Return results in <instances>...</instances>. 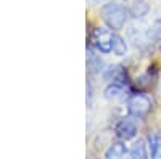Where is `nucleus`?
I'll return each mask as SVG.
<instances>
[{
  "label": "nucleus",
  "instance_id": "423d86ee",
  "mask_svg": "<svg viewBox=\"0 0 161 159\" xmlns=\"http://www.w3.org/2000/svg\"><path fill=\"white\" fill-rule=\"evenodd\" d=\"M123 97H124V87L118 82H113L105 88V98L106 100L116 101V100H121Z\"/></svg>",
  "mask_w": 161,
  "mask_h": 159
},
{
  "label": "nucleus",
  "instance_id": "ddd939ff",
  "mask_svg": "<svg viewBox=\"0 0 161 159\" xmlns=\"http://www.w3.org/2000/svg\"><path fill=\"white\" fill-rule=\"evenodd\" d=\"M155 157H161V148L158 150V153H156V156H155Z\"/></svg>",
  "mask_w": 161,
  "mask_h": 159
},
{
  "label": "nucleus",
  "instance_id": "39448f33",
  "mask_svg": "<svg viewBox=\"0 0 161 159\" xmlns=\"http://www.w3.org/2000/svg\"><path fill=\"white\" fill-rule=\"evenodd\" d=\"M116 134L119 138L123 140H130L136 137L137 134V127L134 124L130 119H123V121H119L118 125H116Z\"/></svg>",
  "mask_w": 161,
  "mask_h": 159
},
{
  "label": "nucleus",
  "instance_id": "f03ea898",
  "mask_svg": "<svg viewBox=\"0 0 161 159\" xmlns=\"http://www.w3.org/2000/svg\"><path fill=\"white\" fill-rule=\"evenodd\" d=\"M152 109V100L145 93H136L127 100V111L134 117H145Z\"/></svg>",
  "mask_w": 161,
  "mask_h": 159
},
{
  "label": "nucleus",
  "instance_id": "9b49d317",
  "mask_svg": "<svg viewBox=\"0 0 161 159\" xmlns=\"http://www.w3.org/2000/svg\"><path fill=\"white\" fill-rule=\"evenodd\" d=\"M129 154H130L132 157H142V159L148 156V153H147V145H145V140H139V141H137V143L130 148Z\"/></svg>",
  "mask_w": 161,
  "mask_h": 159
},
{
  "label": "nucleus",
  "instance_id": "f8f14e48",
  "mask_svg": "<svg viewBox=\"0 0 161 159\" xmlns=\"http://www.w3.org/2000/svg\"><path fill=\"white\" fill-rule=\"evenodd\" d=\"M148 143H150V153L155 157L156 153H158V150L161 148V138H159V135L155 134V132H152V134L148 135Z\"/></svg>",
  "mask_w": 161,
  "mask_h": 159
},
{
  "label": "nucleus",
  "instance_id": "0eeeda50",
  "mask_svg": "<svg viewBox=\"0 0 161 159\" xmlns=\"http://www.w3.org/2000/svg\"><path fill=\"white\" fill-rule=\"evenodd\" d=\"M127 153V148H126V145L123 141H114L111 143V146L106 150L105 153V157H108V159H119V157H123L124 154Z\"/></svg>",
  "mask_w": 161,
  "mask_h": 159
},
{
  "label": "nucleus",
  "instance_id": "1a4fd4ad",
  "mask_svg": "<svg viewBox=\"0 0 161 159\" xmlns=\"http://www.w3.org/2000/svg\"><path fill=\"white\" fill-rule=\"evenodd\" d=\"M87 66L92 72H98L102 69V60L93 53L92 48H87Z\"/></svg>",
  "mask_w": 161,
  "mask_h": 159
},
{
  "label": "nucleus",
  "instance_id": "9d476101",
  "mask_svg": "<svg viewBox=\"0 0 161 159\" xmlns=\"http://www.w3.org/2000/svg\"><path fill=\"white\" fill-rule=\"evenodd\" d=\"M105 77L108 81H113V82H121V79L124 77V71L119 68V66H110L108 69L105 71Z\"/></svg>",
  "mask_w": 161,
  "mask_h": 159
},
{
  "label": "nucleus",
  "instance_id": "7ed1b4c3",
  "mask_svg": "<svg viewBox=\"0 0 161 159\" xmlns=\"http://www.w3.org/2000/svg\"><path fill=\"white\" fill-rule=\"evenodd\" d=\"M113 34L108 29H95L92 34V42L100 50L102 53H110L111 51V42H113Z\"/></svg>",
  "mask_w": 161,
  "mask_h": 159
},
{
  "label": "nucleus",
  "instance_id": "f257e3e1",
  "mask_svg": "<svg viewBox=\"0 0 161 159\" xmlns=\"http://www.w3.org/2000/svg\"><path fill=\"white\" fill-rule=\"evenodd\" d=\"M102 18L106 23L110 29L118 31V29H123V26L126 24V19L129 16V13L126 10V7L119 5V3H106L102 8Z\"/></svg>",
  "mask_w": 161,
  "mask_h": 159
},
{
  "label": "nucleus",
  "instance_id": "20e7f679",
  "mask_svg": "<svg viewBox=\"0 0 161 159\" xmlns=\"http://www.w3.org/2000/svg\"><path fill=\"white\" fill-rule=\"evenodd\" d=\"M126 10L129 16L132 18H143L148 13L150 7L147 3V0H126Z\"/></svg>",
  "mask_w": 161,
  "mask_h": 159
},
{
  "label": "nucleus",
  "instance_id": "6e6552de",
  "mask_svg": "<svg viewBox=\"0 0 161 159\" xmlns=\"http://www.w3.org/2000/svg\"><path fill=\"white\" fill-rule=\"evenodd\" d=\"M111 51L114 53V55H118V56H123V55H126V51H127V45H126V42H124V39L121 37V35H118L116 32L113 34Z\"/></svg>",
  "mask_w": 161,
  "mask_h": 159
},
{
  "label": "nucleus",
  "instance_id": "4468645a",
  "mask_svg": "<svg viewBox=\"0 0 161 159\" xmlns=\"http://www.w3.org/2000/svg\"><path fill=\"white\" fill-rule=\"evenodd\" d=\"M159 50H161V45H159Z\"/></svg>",
  "mask_w": 161,
  "mask_h": 159
}]
</instances>
